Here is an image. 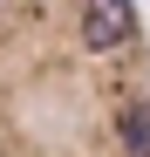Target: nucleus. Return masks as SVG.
Listing matches in <instances>:
<instances>
[{
	"instance_id": "nucleus-1",
	"label": "nucleus",
	"mask_w": 150,
	"mask_h": 157,
	"mask_svg": "<svg viewBox=\"0 0 150 157\" xmlns=\"http://www.w3.org/2000/svg\"><path fill=\"white\" fill-rule=\"evenodd\" d=\"M0 157H150L137 0H0Z\"/></svg>"
}]
</instances>
